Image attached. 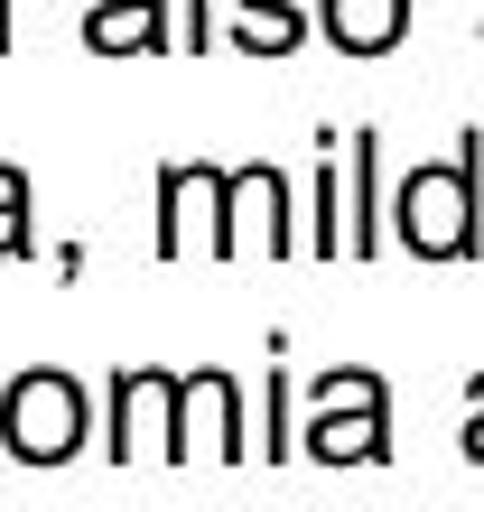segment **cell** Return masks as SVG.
Here are the masks:
<instances>
[{"label": "cell", "mask_w": 484, "mask_h": 512, "mask_svg": "<svg viewBox=\"0 0 484 512\" xmlns=\"http://www.w3.org/2000/svg\"><path fill=\"white\" fill-rule=\"evenodd\" d=\"M391 243L419 261H475L484 252V131H457V149L410 168L391 187Z\"/></svg>", "instance_id": "6da1fadb"}, {"label": "cell", "mask_w": 484, "mask_h": 512, "mask_svg": "<svg viewBox=\"0 0 484 512\" xmlns=\"http://www.w3.org/2000/svg\"><path fill=\"white\" fill-rule=\"evenodd\" d=\"M84 438H94V401H84L75 373L38 364V373L0 382V447H10L19 466H66Z\"/></svg>", "instance_id": "7a4b0ae2"}, {"label": "cell", "mask_w": 484, "mask_h": 512, "mask_svg": "<svg viewBox=\"0 0 484 512\" xmlns=\"http://www.w3.org/2000/svg\"><path fill=\"white\" fill-rule=\"evenodd\" d=\"M308 457L317 466H382L391 457V391H382V373H363V364L317 373V391H308Z\"/></svg>", "instance_id": "3957f363"}, {"label": "cell", "mask_w": 484, "mask_h": 512, "mask_svg": "<svg viewBox=\"0 0 484 512\" xmlns=\"http://www.w3.org/2000/svg\"><path fill=\"white\" fill-rule=\"evenodd\" d=\"M149 252H159V261L215 252V261H224V168H215V159L159 168V233H149Z\"/></svg>", "instance_id": "277c9868"}, {"label": "cell", "mask_w": 484, "mask_h": 512, "mask_svg": "<svg viewBox=\"0 0 484 512\" xmlns=\"http://www.w3.org/2000/svg\"><path fill=\"white\" fill-rule=\"evenodd\" d=\"M308 233H298V215H289V177L270 168V159H252V168H224V261L233 252H270V261H289Z\"/></svg>", "instance_id": "5b68a950"}, {"label": "cell", "mask_w": 484, "mask_h": 512, "mask_svg": "<svg viewBox=\"0 0 484 512\" xmlns=\"http://www.w3.org/2000/svg\"><path fill=\"white\" fill-rule=\"evenodd\" d=\"M177 457H252V438H242V382L233 373H177Z\"/></svg>", "instance_id": "8992f818"}, {"label": "cell", "mask_w": 484, "mask_h": 512, "mask_svg": "<svg viewBox=\"0 0 484 512\" xmlns=\"http://www.w3.org/2000/svg\"><path fill=\"white\" fill-rule=\"evenodd\" d=\"M103 457H177V373H112Z\"/></svg>", "instance_id": "52a82bcc"}, {"label": "cell", "mask_w": 484, "mask_h": 512, "mask_svg": "<svg viewBox=\"0 0 484 512\" xmlns=\"http://www.w3.org/2000/svg\"><path fill=\"white\" fill-rule=\"evenodd\" d=\"M391 243V205H382V131H345V261H373Z\"/></svg>", "instance_id": "ba28073f"}, {"label": "cell", "mask_w": 484, "mask_h": 512, "mask_svg": "<svg viewBox=\"0 0 484 512\" xmlns=\"http://www.w3.org/2000/svg\"><path fill=\"white\" fill-rule=\"evenodd\" d=\"M84 47L94 56H168L177 10L168 0H84Z\"/></svg>", "instance_id": "9c48e42d"}, {"label": "cell", "mask_w": 484, "mask_h": 512, "mask_svg": "<svg viewBox=\"0 0 484 512\" xmlns=\"http://www.w3.org/2000/svg\"><path fill=\"white\" fill-rule=\"evenodd\" d=\"M317 38L336 47V56H391L410 38V0H317Z\"/></svg>", "instance_id": "30bf717a"}, {"label": "cell", "mask_w": 484, "mask_h": 512, "mask_svg": "<svg viewBox=\"0 0 484 512\" xmlns=\"http://www.w3.org/2000/svg\"><path fill=\"white\" fill-rule=\"evenodd\" d=\"M242 56H298L317 38V0H224Z\"/></svg>", "instance_id": "8fae6325"}, {"label": "cell", "mask_w": 484, "mask_h": 512, "mask_svg": "<svg viewBox=\"0 0 484 512\" xmlns=\"http://www.w3.org/2000/svg\"><path fill=\"white\" fill-rule=\"evenodd\" d=\"M308 252L345 261V140H336V159H326L317 187H308Z\"/></svg>", "instance_id": "7c38bea8"}, {"label": "cell", "mask_w": 484, "mask_h": 512, "mask_svg": "<svg viewBox=\"0 0 484 512\" xmlns=\"http://www.w3.org/2000/svg\"><path fill=\"white\" fill-rule=\"evenodd\" d=\"M38 252V224H28V168H0V261Z\"/></svg>", "instance_id": "4fadbf2b"}, {"label": "cell", "mask_w": 484, "mask_h": 512, "mask_svg": "<svg viewBox=\"0 0 484 512\" xmlns=\"http://www.w3.org/2000/svg\"><path fill=\"white\" fill-rule=\"evenodd\" d=\"M177 47H187V56L215 47V0H177Z\"/></svg>", "instance_id": "5bb4252c"}, {"label": "cell", "mask_w": 484, "mask_h": 512, "mask_svg": "<svg viewBox=\"0 0 484 512\" xmlns=\"http://www.w3.org/2000/svg\"><path fill=\"white\" fill-rule=\"evenodd\" d=\"M466 457H475V466H484V373H475V382H466Z\"/></svg>", "instance_id": "9a60e30c"}, {"label": "cell", "mask_w": 484, "mask_h": 512, "mask_svg": "<svg viewBox=\"0 0 484 512\" xmlns=\"http://www.w3.org/2000/svg\"><path fill=\"white\" fill-rule=\"evenodd\" d=\"M0 56H10V0H0Z\"/></svg>", "instance_id": "2e32d148"}]
</instances>
